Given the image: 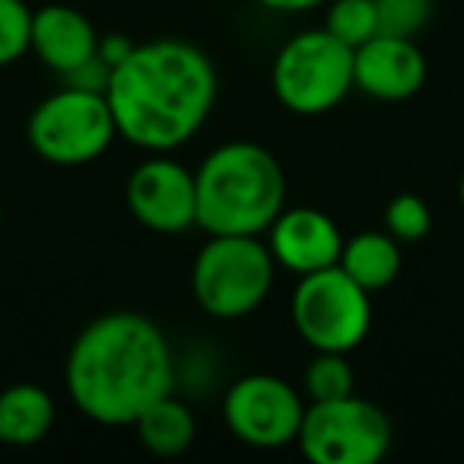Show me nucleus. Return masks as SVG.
<instances>
[{"instance_id":"1","label":"nucleus","mask_w":464,"mask_h":464,"mask_svg":"<svg viewBox=\"0 0 464 464\" xmlns=\"http://www.w3.org/2000/svg\"><path fill=\"white\" fill-rule=\"evenodd\" d=\"M64 388L99 426H134L153 401L175 388V356L166 334L140 312H105L71 343Z\"/></svg>"},{"instance_id":"2","label":"nucleus","mask_w":464,"mask_h":464,"mask_svg":"<svg viewBox=\"0 0 464 464\" xmlns=\"http://www.w3.org/2000/svg\"><path fill=\"white\" fill-rule=\"evenodd\" d=\"M105 99L121 140L147 153H172L210 118L217 71L191 42H143L111 67Z\"/></svg>"},{"instance_id":"3","label":"nucleus","mask_w":464,"mask_h":464,"mask_svg":"<svg viewBox=\"0 0 464 464\" xmlns=\"http://www.w3.org/2000/svg\"><path fill=\"white\" fill-rule=\"evenodd\" d=\"M198 226L207 236H261L286 207V175L271 150L229 140L194 172Z\"/></svg>"},{"instance_id":"4","label":"nucleus","mask_w":464,"mask_h":464,"mask_svg":"<svg viewBox=\"0 0 464 464\" xmlns=\"http://www.w3.org/2000/svg\"><path fill=\"white\" fill-rule=\"evenodd\" d=\"M277 261L258 236H210L191 265V293L210 318L236 322L261 309L274 290Z\"/></svg>"},{"instance_id":"5","label":"nucleus","mask_w":464,"mask_h":464,"mask_svg":"<svg viewBox=\"0 0 464 464\" xmlns=\"http://www.w3.org/2000/svg\"><path fill=\"white\" fill-rule=\"evenodd\" d=\"M271 90L293 115H328L350 96V90H356L353 48L334 39L324 26L296 33L274 58Z\"/></svg>"},{"instance_id":"6","label":"nucleus","mask_w":464,"mask_h":464,"mask_svg":"<svg viewBox=\"0 0 464 464\" xmlns=\"http://www.w3.org/2000/svg\"><path fill=\"white\" fill-rule=\"evenodd\" d=\"M26 137L35 156L52 166H86L118 140V128L105 92L64 83L33 109Z\"/></svg>"},{"instance_id":"7","label":"nucleus","mask_w":464,"mask_h":464,"mask_svg":"<svg viewBox=\"0 0 464 464\" xmlns=\"http://www.w3.org/2000/svg\"><path fill=\"white\" fill-rule=\"evenodd\" d=\"M293 328L305 347L350 353L372 328V293L362 290L341 265L303 274L290 299Z\"/></svg>"},{"instance_id":"8","label":"nucleus","mask_w":464,"mask_h":464,"mask_svg":"<svg viewBox=\"0 0 464 464\" xmlns=\"http://www.w3.org/2000/svg\"><path fill=\"white\" fill-rule=\"evenodd\" d=\"M296 445L312 464H375L392 449V420L356 392L315 401L305 407Z\"/></svg>"},{"instance_id":"9","label":"nucleus","mask_w":464,"mask_h":464,"mask_svg":"<svg viewBox=\"0 0 464 464\" xmlns=\"http://www.w3.org/2000/svg\"><path fill=\"white\" fill-rule=\"evenodd\" d=\"M305 417V394L271 372L236 379L223 394V420L242 445L252 449H286L296 445Z\"/></svg>"},{"instance_id":"10","label":"nucleus","mask_w":464,"mask_h":464,"mask_svg":"<svg viewBox=\"0 0 464 464\" xmlns=\"http://www.w3.org/2000/svg\"><path fill=\"white\" fill-rule=\"evenodd\" d=\"M128 210L143 229L179 236L198 226V185L194 172L169 153H153L128 175Z\"/></svg>"},{"instance_id":"11","label":"nucleus","mask_w":464,"mask_h":464,"mask_svg":"<svg viewBox=\"0 0 464 464\" xmlns=\"http://www.w3.org/2000/svg\"><path fill=\"white\" fill-rule=\"evenodd\" d=\"M267 248L277 267L303 277L341 261L343 236L334 219L318 207H284L267 226Z\"/></svg>"},{"instance_id":"12","label":"nucleus","mask_w":464,"mask_h":464,"mask_svg":"<svg viewBox=\"0 0 464 464\" xmlns=\"http://www.w3.org/2000/svg\"><path fill=\"white\" fill-rule=\"evenodd\" d=\"M426 83V58L404 35H372L353 48V86L379 102H404Z\"/></svg>"},{"instance_id":"13","label":"nucleus","mask_w":464,"mask_h":464,"mask_svg":"<svg viewBox=\"0 0 464 464\" xmlns=\"http://www.w3.org/2000/svg\"><path fill=\"white\" fill-rule=\"evenodd\" d=\"M99 33L77 7L45 4L33 10V42L29 52L58 77L77 71L90 58H96Z\"/></svg>"},{"instance_id":"14","label":"nucleus","mask_w":464,"mask_h":464,"mask_svg":"<svg viewBox=\"0 0 464 464\" xmlns=\"http://www.w3.org/2000/svg\"><path fill=\"white\" fill-rule=\"evenodd\" d=\"M54 398L35 382H16L0 392V442L29 449L42 442L54 426Z\"/></svg>"},{"instance_id":"15","label":"nucleus","mask_w":464,"mask_h":464,"mask_svg":"<svg viewBox=\"0 0 464 464\" xmlns=\"http://www.w3.org/2000/svg\"><path fill=\"white\" fill-rule=\"evenodd\" d=\"M337 265L369 293L388 290L401 274V242L392 232L366 229L343 239L341 261Z\"/></svg>"},{"instance_id":"16","label":"nucleus","mask_w":464,"mask_h":464,"mask_svg":"<svg viewBox=\"0 0 464 464\" xmlns=\"http://www.w3.org/2000/svg\"><path fill=\"white\" fill-rule=\"evenodd\" d=\"M134 430L147 451L172 458L181 455L185 449H191L194 436H198V420H194L191 407L185 401H179L169 392L134 420Z\"/></svg>"},{"instance_id":"17","label":"nucleus","mask_w":464,"mask_h":464,"mask_svg":"<svg viewBox=\"0 0 464 464\" xmlns=\"http://www.w3.org/2000/svg\"><path fill=\"white\" fill-rule=\"evenodd\" d=\"M356 375L350 366L347 353H328V350H318L312 356V362L303 372V394L315 404V401H337L353 394Z\"/></svg>"},{"instance_id":"18","label":"nucleus","mask_w":464,"mask_h":464,"mask_svg":"<svg viewBox=\"0 0 464 464\" xmlns=\"http://www.w3.org/2000/svg\"><path fill=\"white\" fill-rule=\"evenodd\" d=\"M324 29L343 45L360 48L372 35H379L375 0H328L324 4Z\"/></svg>"},{"instance_id":"19","label":"nucleus","mask_w":464,"mask_h":464,"mask_svg":"<svg viewBox=\"0 0 464 464\" xmlns=\"http://www.w3.org/2000/svg\"><path fill=\"white\" fill-rule=\"evenodd\" d=\"M33 42V10L26 0H0V71L23 58Z\"/></svg>"},{"instance_id":"20","label":"nucleus","mask_w":464,"mask_h":464,"mask_svg":"<svg viewBox=\"0 0 464 464\" xmlns=\"http://www.w3.org/2000/svg\"><path fill=\"white\" fill-rule=\"evenodd\" d=\"M385 229L392 232L398 242H420L430 236L432 229V213L420 194H398L388 200L385 207Z\"/></svg>"},{"instance_id":"21","label":"nucleus","mask_w":464,"mask_h":464,"mask_svg":"<svg viewBox=\"0 0 464 464\" xmlns=\"http://www.w3.org/2000/svg\"><path fill=\"white\" fill-rule=\"evenodd\" d=\"M432 7H436V0H375L379 33L413 39L430 23Z\"/></svg>"},{"instance_id":"22","label":"nucleus","mask_w":464,"mask_h":464,"mask_svg":"<svg viewBox=\"0 0 464 464\" xmlns=\"http://www.w3.org/2000/svg\"><path fill=\"white\" fill-rule=\"evenodd\" d=\"M109 77H111V67L105 64L102 58H90L86 64H80L77 71L64 73V83L67 86H80V90H92V92H105V86H109Z\"/></svg>"},{"instance_id":"23","label":"nucleus","mask_w":464,"mask_h":464,"mask_svg":"<svg viewBox=\"0 0 464 464\" xmlns=\"http://www.w3.org/2000/svg\"><path fill=\"white\" fill-rule=\"evenodd\" d=\"M130 52H134V42H130L124 33H109L105 39H99V48H96V54L109 67H118Z\"/></svg>"},{"instance_id":"24","label":"nucleus","mask_w":464,"mask_h":464,"mask_svg":"<svg viewBox=\"0 0 464 464\" xmlns=\"http://www.w3.org/2000/svg\"><path fill=\"white\" fill-rule=\"evenodd\" d=\"M255 4L274 10V14H305V10L324 7L328 0H255Z\"/></svg>"},{"instance_id":"25","label":"nucleus","mask_w":464,"mask_h":464,"mask_svg":"<svg viewBox=\"0 0 464 464\" xmlns=\"http://www.w3.org/2000/svg\"><path fill=\"white\" fill-rule=\"evenodd\" d=\"M458 200H461V207H464V172H461V181H458Z\"/></svg>"},{"instance_id":"26","label":"nucleus","mask_w":464,"mask_h":464,"mask_svg":"<svg viewBox=\"0 0 464 464\" xmlns=\"http://www.w3.org/2000/svg\"><path fill=\"white\" fill-rule=\"evenodd\" d=\"M0 226H4V200H0Z\"/></svg>"}]
</instances>
